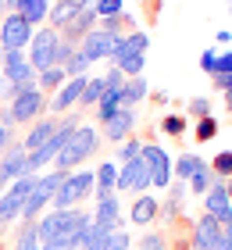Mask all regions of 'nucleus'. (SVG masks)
<instances>
[{"label": "nucleus", "instance_id": "nucleus-35", "mask_svg": "<svg viewBox=\"0 0 232 250\" xmlns=\"http://www.w3.org/2000/svg\"><path fill=\"white\" fill-rule=\"evenodd\" d=\"M125 0H97V18H114V15H122V7Z\"/></svg>", "mask_w": 232, "mask_h": 250}, {"label": "nucleus", "instance_id": "nucleus-28", "mask_svg": "<svg viewBox=\"0 0 232 250\" xmlns=\"http://www.w3.org/2000/svg\"><path fill=\"white\" fill-rule=\"evenodd\" d=\"M79 11H83L79 4H54V7H50V15H46V21H50V29H64L68 21L79 15Z\"/></svg>", "mask_w": 232, "mask_h": 250}, {"label": "nucleus", "instance_id": "nucleus-22", "mask_svg": "<svg viewBox=\"0 0 232 250\" xmlns=\"http://www.w3.org/2000/svg\"><path fill=\"white\" fill-rule=\"evenodd\" d=\"M200 168H204V161L196 154H179L175 161H171V175H175V183H190Z\"/></svg>", "mask_w": 232, "mask_h": 250}, {"label": "nucleus", "instance_id": "nucleus-50", "mask_svg": "<svg viewBox=\"0 0 232 250\" xmlns=\"http://www.w3.org/2000/svg\"><path fill=\"white\" fill-rule=\"evenodd\" d=\"M225 107H229V115H232V93H225Z\"/></svg>", "mask_w": 232, "mask_h": 250}, {"label": "nucleus", "instance_id": "nucleus-6", "mask_svg": "<svg viewBox=\"0 0 232 250\" xmlns=\"http://www.w3.org/2000/svg\"><path fill=\"white\" fill-rule=\"evenodd\" d=\"M32 32H36V29H32L18 11H7V15L0 18V54H7V50H29Z\"/></svg>", "mask_w": 232, "mask_h": 250}, {"label": "nucleus", "instance_id": "nucleus-19", "mask_svg": "<svg viewBox=\"0 0 232 250\" xmlns=\"http://www.w3.org/2000/svg\"><path fill=\"white\" fill-rule=\"evenodd\" d=\"M136 129V111L132 107H122L118 115H114L107 125H104V140L118 143V140H129V132Z\"/></svg>", "mask_w": 232, "mask_h": 250}, {"label": "nucleus", "instance_id": "nucleus-25", "mask_svg": "<svg viewBox=\"0 0 232 250\" xmlns=\"http://www.w3.org/2000/svg\"><path fill=\"white\" fill-rule=\"evenodd\" d=\"M182 197H186V183H171V186H168V200L161 204L165 222H175L179 214H182Z\"/></svg>", "mask_w": 232, "mask_h": 250}, {"label": "nucleus", "instance_id": "nucleus-16", "mask_svg": "<svg viewBox=\"0 0 232 250\" xmlns=\"http://www.w3.org/2000/svg\"><path fill=\"white\" fill-rule=\"evenodd\" d=\"M222 232H225V225L204 211L200 218H196V225H193V247H196V250H214V247H222Z\"/></svg>", "mask_w": 232, "mask_h": 250}, {"label": "nucleus", "instance_id": "nucleus-21", "mask_svg": "<svg viewBox=\"0 0 232 250\" xmlns=\"http://www.w3.org/2000/svg\"><path fill=\"white\" fill-rule=\"evenodd\" d=\"M157 214H161V200L150 197V193H139V197L132 200V208H129L132 225H147V222H154Z\"/></svg>", "mask_w": 232, "mask_h": 250}, {"label": "nucleus", "instance_id": "nucleus-49", "mask_svg": "<svg viewBox=\"0 0 232 250\" xmlns=\"http://www.w3.org/2000/svg\"><path fill=\"white\" fill-rule=\"evenodd\" d=\"M18 4L21 0H4V11H18Z\"/></svg>", "mask_w": 232, "mask_h": 250}, {"label": "nucleus", "instance_id": "nucleus-38", "mask_svg": "<svg viewBox=\"0 0 232 250\" xmlns=\"http://www.w3.org/2000/svg\"><path fill=\"white\" fill-rule=\"evenodd\" d=\"M139 150H143V143H139V140H125V143L118 146V161H122V165H125V161H136Z\"/></svg>", "mask_w": 232, "mask_h": 250}, {"label": "nucleus", "instance_id": "nucleus-15", "mask_svg": "<svg viewBox=\"0 0 232 250\" xmlns=\"http://www.w3.org/2000/svg\"><path fill=\"white\" fill-rule=\"evenodd\" d=\"M25 165H29V150L21 143H11V150L0 154V189H7L15 179L25 175Z\"/></svg>", "mask_w": 232, "mask_h": 250}, {"label": "nucleus", "instance_id": "nucleus-44", "mask_svg": "<svg viewBox=\"0 0 232 250\" xmlns=\"http://www.w3.org/2000/svg\"><path fill=\"white\" fill-rule=\"evenodd\" d=\"M222 72V75H232V50L225 54H218V61H214V75Z\"/></svg>", "mask_w": 232, "mask_h": 250}, {"label": "nucleus", "instance_id": "nucleus-11", "mask_svg": "<svg viewBox=\"0 0 232 250\" xmlns=\"http://www.w3.org/2000/svg\"><path fill=\"white\" fill-rule=\"evenodd\" d=\"M118 40H122V36H114V32H107V29L97 25L93 32H86V36H83V43H79V54H83L89 64H93V61H107Z\"/></svg>", "mask_w": 232, "mask_h": 250}, {"label": "nucleus", "instance_id": "nucleus-48", "mask_svg": "<svg viewBox=\"0 0 232 250\" xmlns=\"http://www.w3.org/2000/svg\"><path fill=\"white\" fill-rule=\"evenodd\" d=\"M222 247L232 250V225H225V232H222Z\"/></svg>", "mask_w": 232, "mask_h": 250}, {"label": "nucleus", "instance_id": "nucleus-32", "mask_svg": "<svg viewBox=\"0 0 232 250\" xmlns=\"http://www.w3.org/2000/svg\"><path fill=\"white\" fill-rule=\"evenodd\" d=\"M211 183H214V172H211V168H200V172H196L193 179H190V183H186V186H190L193 193H207V189H211Z\"/></svg>", "mask_w": 232, "mask_h": 250}, {"label": "nucleus", "instance_id": "nucleus-41", "mask_svg": "<svg viewBox=\"0 0 232 250\" xmlns=\"http://www.w3.org/2000/svg\"><path fill=\"white\" fill-rule=\"evenodd\" d=\"M104 83H107V89H114V93H122V86H125V72L122 68H107V75H104Z\"/></svg>", "mask_w": 232, "mask_h": 250}, {"label": "nucleus", "instance_id": "nucleus-26", "mask_svg": "<svg viewBox=\"0 0 232 250\" xmlns=\"http://www.w3.org/2000/svg\"><path fill=\"white\" fill-rule=\"evenodd\" d=\"M114 183H118V165L114 161H104L97 168V197H107V193H114Z\"/></svg>", "mask_w": 232, "mask_h": 250}, {"label": "nucleus", "instance_id": "nucleus-51", "mask_svg": "<svg viewBox=\"0 0 232 250\" xmlns=\"http://www.w3.org/2000/svg\"><path fill=\"white\" fill-rule=\"evenodd\" d=\"M57 4H79V7H83V0H57Z\"/></svg>", "mask_w": 232, "mask_h": 250}, {"label": "nucleus", "instance_id": "nucleus-3", "mask_svg": "<svg viewBox=\"0 0 232 250\" xmlns=\"http://www.w3.org/2000/svg\"><path fill=\"white\" fill-rule=\"evenodd\" d=\"M100 146V132L93 129V125H86V122H79V129L68 136V143H64V150L57 154V168H61V172H72V168H79L86 161V157L93 154Z\"/></svg>", "mask_w": 232, "mask_h": 250}, {"label": "nucleus", "instance_id": "nucleus-47", "mask_svg": "<svg viewBox=\"0 0 232 250\" xmlns=\"http://www.w3.org/2000/svg\"><path fill=\"white\" fill-rule=\"evenodd\" d=\"M7 150H11V129L0 122V154H7Z\"/></svg>", "mask_w": 232, "mask_h": 250}, {"label": "nucleus", "instance_id": "nucleus-12", "mask_svg": "<svg viewBox=\"0 0 232 250\" xmlns=\"http://www.w3.org/2000/svg\"><path fill=\"white\" fill-rule=\"evenodd\" d=\"M114 189H129V193H136V197L150 189V168L143 165V157L118 165V183H114Z\"/></svg>", "mask_w": 232, "mask_h": 250}, {"label": "nucleus", "instance_id": "nucleus-23", "mask_svg": "<svg viewBox=\"0 0 232 250\" xmlns=\"http://www.w3.org/2000/svg\"><path fill=\"white\" fill-rule=\"evenodd\" d=\"M147 79L143 75H132V79H125V86H122V107H132L136 111V104L147 97Z\"/></svg>", "mask_w": 232, "mask_h": 250}, {"label": "nucleus", "instance_id": "nucleus-46", "mask_svg": "<svg viewBox=\"0 0 232 250\" xmlns=\"http://www.w3.org/2000/svg\"><path fill=\"white\" fill-rule=\"evenodd\" d=\"M214 79V89H222V93H232V75H222V72H218V75H211Z\"/></svg>", "mask_w": 232, "mask_h": 250}, {"label": "nucleus", "instance_id": "nucleus-56", "mask_svg": "<svg viewBox=\"0 0 232 250\" xmlns=\"http://www.w3.org/2000/svg\"><path fill=\"white\" fill-rule=\"evenodd\" d=\"M214 250H225V247H214Z\"/></svg>", "mask_w": 232, "mask_h": 250}, {"label": "nucleus", "instance_id": "nucleus-2", "mask_svg": "<svg viewBox=\"0 0 232 250\" xmlns=\"http://www.w3.org/2000/svg\"><path fill=\"white\" fill-rule=\"evenodd\" d=\"M64 175H68V172H61V168H54V172H43V175H36V183H32L29 197H25V208H21V218H25V225H32V222H36L40 214H43V211L54 204V193L61 189Z\"/></svg>", "mask_w": 232, "mask_h": 250}, {"label": "nucleus", "instance_id": "nucleus-7", "mask_svg": "<svg viewBox=\"0 0 232 250\" xmlns=\"http://www.w3.org/2000/svg\"><path fill=\"white\" fill-rule=\"evenodd\" d=\"M43 107H46V97H43V89L32 83V86H25L21 93L7 104V115H11V122L15 125H25V122H36L40 115H43Z\"/></svg>", "mask_w": 232, "mask_h": 250}, {"label": "nucleus", "instance_id": "nucleus-4", "mask_svg": "<svg viewBox=\"0 0 232 250\" xmlns=\"http://www.w3.org/2000/svg\"><path fill=\"white\" fill-rule=\"evenodd\" d=\"M97 186V172H68L64 175V183H61V189L54 193V204L50 208L54 211H72V208H79L86 197H89V189Z\"/></svg>", "mask_w": 232, "mask_h": 250}, {"label": "nucleus", "instance_id": "nucleus-36", "mask_svg": "<svg viewBox=\"0 0 232 250\" xmlns=\"http://www.w3.org/2000/svg\"><path fill=\"white\" fill-rule=\"evenodd\" d=\"M214 136H218V122L214 118H196V140H214Z\"/></svg>", "mask_w": 232, "mask_h": 250}, {"label": "nucleus", "instance_id": "nucleus-24", "mask_svg": "<svg viewBox=\"0 0 232 250\" xmlns=\"http://www.w3.org/2000/svg\"><path fill=\"white\" fill-rule=\"evenodd\" d=\"M18 15L25 18L32 29H36L40 21H46V15H50V0H21V4H18Z\"/></svg>", "mask_w": 232, "mask_h": 250}, {"label": "nucleus", "instance_id": "nucleus-29", "mask_svg": "<svg viewBox=\"0 0 232 250\" xmlns=\"http://www.w3.org/2000/svg\"><path fill=\"white\" fill-rule=\"evenodd\" d=\"M64 68L61 64H54V68H46V72H36V86L40 89H61L64 86Z\"/></svg>", "mask_w": 232, "mask_h": 250}, {"label": "nucleus", "instance_id": "nucleus-27", "mask_svg": "<svg viewBox=\"0 0 232 250\" xmlns=\"http://www.w3.org/2000/svg\"><path fill=\"white\" fill-rule=\"evenodd\" d=\"M118 111H122V93H114V89H107V93H104L100 97V104H97V118L104 122V125H107L114 115H118Z\"/></svg>", "mask_w": 232, "mask_h": 250}, {"label": "nucleus", "instance_id": "nucleus-34", "mask_svg": "<svg viewBox=\"0 0 232 250\" xmlns=\"http://www.w3.org/2000/svg\"><path fill=\"white\" fill-rule=\"evenodd\" d=\"M15 250H40V236H36V225H25V229L18 232V243Z\"/></svg>", "mask_w": 232, "mask_h": 250}, {"label": "nucleus", "instance_id": "nucleus-55", "mask_svg": "<svg viewBox=\"0 0 232 250\" xmlns=\"http://www.w3.org/2000/svg\"><path fill=\"white\" fill-rule=\"evenodd\" d=\"M229 11H232V0H229Z\"/></svg>", "mask_w": 232, "mask_h": 250}, {"label": "nucleus", "instance_id": "nucleus-43", "mask_svg": "<svg viewBox=\"0 0 232 250\" xmlns=\"http://www.w3.org/2000/svg\"><path fill=\"white\" fill-rule=\"evenodd\" d=\"M86 68H89V61L83 58V54H75V58L64 64V75H68V79H72V75H86Z\"/></svg>", "mask_w": 232, "mask_h": 250}, {"label": "nucleus", "instance_id": "nucleus-1", "mask_svg": "<svg viewBox=\"0 0 232 250\" xmlns=\"http://www.w3.org/2000/svg\"><path fill=\"white\" fill-rule=\"evenodd\" d=\"M32 225H36L40 247H46V243H68L72 247L75 236L93 225V214L83 211V208H72V211H54L50 208V211H43Z\"/></svg>", "mask_w": 232, "mask_h": 250}, {"label": "nucleus", "instance_id": "nucleus-40", "mask_svg": "<svg viewBox=\"0 0 232 250\" xmlns=\"http://www.w3.org/2000/svg\"><path fill=\"white\" fill-rule=\"evenodd\" d=\"M190 115L193 118H211V100L207 97H193L190 100Z\"/></svg>", "mask_w": 232, "mask_h": 250}, {"label": "nucleus", "instance_id": "nucleus-33", "mask_svg": "<svg viewBox=\"0 0 232 250\" xmlns=\"http://www.w3.org/2000/svg\"><path fill=\"white\" fill-rule=\"evenodd\" d=\"M211 172L218 175V179H232V150H222L211 161Z\"/></svg>", "mask_w": 232, "mask_h": 250}, {"label": "nucleus", "instance_id": "nucleus-18", "mask_svg": "<svg viewBox=\"0 0 232 250\" xmlns=\"http://www.w3.org/2000/svg\"><path fill=\"white\" fill-rule=\"evenodd\" d=\"M147 50H150V36H147V32H129V36H122L118 43H114L107 64H118L125 54H147Z\"/></svg>", "mask_w": 232, "mask_h": 250}, {"label": "nucleus", "instance_id": "nucleus-8", "mask_svg": "<svg viewBox=\"0 0 232 250\" xmlns=\"http://www.w3.org/2000/svg\"><path fill=\"white\" fill-rule=\"evenodd\" d=\"M139 157H143V165L150 168V186L168 189L171 183H175V175H171V157H168L165 146H157V143H143Z\"/></svg>", "mask_w": 232, "mask_h": 250}, {"label": "nucleus", "instance_id": "nucleus-37", "mask_svg": "<svg viewBox=\"0 0 232 250\" xmlns=\"http://www.w3.org/2000/svg\"><path fill=\"white\" fill-rule=\"evenodd\" d=\"M161 132L165 136H182L186 132V118L182 115H168L165 122H161Z\"/></svg>", "mask_w": 232, "mask_h": 250}, {"label": "nucleus", "instance_id": "nucleus-52", "mask_svg": "<svg viewBox=\"0 0 232 250\" xmlns=\"http://www.w3.org/2000/svg\"><path fill=\"white\" fill-rule=\"evenodd\" d=\"M225 189H229V204H232V179H229V183H225Z\"/></svg>", "mask_w": 232, "mask_h": 250}, {"label": "nucleus", "instance_id": "nucleus-10", "mask_svg": "<svg viewBox=\"0 0 232 250\" xmlns=\"http://www.w3.org/2000/svg\"><path fill=\"white\" fill-rule=\"evenodd\" d=\"M0 72H4V83H11V86L36 83V68L29 64L25 50H7L4 58H0Z\"/></svg>", "mask_w": 232, "mask_h": 250}, {"label": "nucleus", "instance_id": "nucleus-45", "mask_svg": "<svg viewBox=\"0 0 232 250\" xmlns=\"http://www.w3.org/2000/svg\"><path fill=\"white\" fill-rule=\"evenodd\" d=\"M214 61H218V50H214V47L200 54V68H204L207 75H214Z\"/></svg>", "mask_w": 232, "mask_h": 250}, {"label": "nucleus", "instance_id": "nucleus-17", "mask_svg": "<svg viewBox=\"0 0 232 250\" xmlns=\"http://www.w3.org/2000/svg\"><path fill=\"white\" fill-rule=\"evenodd\" d=\"M57 125H61V118H36L29 125V132H25V140H21V146H25L29 154H36L40 146H46V140L57 132Z\"/></svg>", "mask_w": 232, "mask_h": 250}, {"label": "nucleus", "instance_id": "nucleus-54", "mask_svg": "<svg viewBox=\"0 0 232 250\" xmlns=\"http://www.w3.org/2000/svg\"><path fill=\"white\" fill-rule=\"evenodd\" d=\"M0 58H4V54H0ZM0 83H4V72H0Z\"/></svg>", "mask_w": 232, "mask_h": 250}, {"label": "nucleus", "instance_id": "nucleus-39", "mask_svg": "<svg viewBox=\"0 0 232 250\" xmlns=\"http://www.w3.org/2000/svg\"><path fill=\"white\" fill-rule=\"evenodd\" d=\"M104 250H132V236H129V232H118V229H114Z\"/></svg>", "mask_w": 232, "mask_h": 250}, {"label": "nucleus", "instance_id": "nucleus-20", "mask_svg": "<svg viewBox=\"0 0 232 250\" xmlns=\"http://www.w3.org/2000/svg\"><path fill=\"white\" fill-rule=\"evenodd\" d=\"M93 222L104 225V229H118V222H122V208H118V197H114V193H107V197H97Z\"/></svg>", "mask_w": 232, "mask_h": 250}, {"label": "nucleus", "instance_id": "nucleus-13", "mask_svg": "<svg viewBox=\"0 0 232 250\" xmlns=\"http://www.w3.org/2000/svg\"><path fill=\"white\" fill-rule=\"evenodd\" d=\"M89 83V75H72V79H64V86L57 89V93L46 100V107H50V115H64L68 107H75L79 100H83V89Z\"/></svg>", "mask_w": 232, "mask_h": 250}, {"label": "nucleus", "instance_id": "nucleus-42", "mask_svg": "<svg viewBox=\"0 0 232 250\" xmlns=\"http://www.w3.org/2000/svg\"><path fill=\"white\" fill-rule=\"evenodd\" d=\"M139 250H168V243H165L161 232H147L143 240H139Z\"/></svg>", "mask_w": 232, "mask_h": 250}, {"label": "nucleus", "instance_id": "nucleus-9", "mask_svg": "<svg viewBox=\"0 0 232 250\" xmlns=\"http://www.w3.org/2000/svg\"><path fill=\"white\" fill-rule=\"evenodd\" d=\"M32 183H36V175H21L4 189V197H0V225L21 218V208H25V197H29Z\"/></svg>", "mask_w": 232, "mask_h": 250}, {"label": "nucleus", "instance_id": "nucleus-53", "mask_svg": "<svg viewBox=\"0 0 232 250\" xmlns=\"http://www.w3.org/2000/svg\"><path fill=\"white\" fill-rule=\"evenodd\" d=\"M4 15H7V11H4V0H0V18H4Z\"/></svg>", "mask_w": 232, "mask_h": 250}, {"label": "nucleus", "instance_id": "nucleus-31", "mask_svg": "<svg viewBox=\"0 0 232 250\" xmlns=\"http://www.w3.org/2000/svg\"><path fill=\"white\" fill-rule=\"evenodd\" d=\"M111 232H114V229H104V225L93 222V225H89V240H86L83 250H104V247H107V240H111Z\"/></svg>", "mask_w": 232, "mask_h": 250}, {"label": "nucleus", "instance_id": "nucleus-5", "mask_svg": "<svg viewBox=\"0 0 232 250\" xmlns=\"http://www.w3.org/2000/svg\"><path fill=\"white\" fill-rule=\"evenodd\" d=\"M57 47H61V32L57 29H36L32 32V43H29V64L36 68V72H46V68L57 64Z\"/></svg>", "mask_w": 232, "mask_h": 250}, {"label": "nucleus", "instance_id": "nucleus-14", "mask_svg": "<svg viewBox=\"0 0 232 250\" xmlns=\"http://www.w3.org/2000/svg\"><path fill=\"white\" fill-rule=\"evenodd\" d=\"M204 211L211 214V218H218L222 225H232V204H229V189H225V179L214 175L211 189L204 193Z\"/></svg>", "mask_w": 232, "mask_h": 250}, {"label": "nucleus", "instance_id": "nucleus-30", "mask_svg": "<svg viewBox=\"0 0 232 250\" xmlns=\"http://www.w3.org/2000/svg\"><path fill=\"white\" fill-rule=\"evenodd\" d=\"M104 93H107V83H104V75H100V79H89L86 89H83V100H79V104H83V107H97Z\"/></svg>", "mask_w": 232, "mask_h": 250}]
</instances>
